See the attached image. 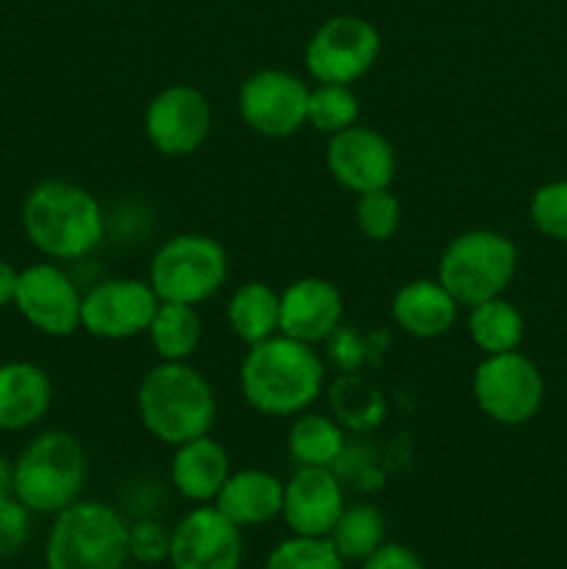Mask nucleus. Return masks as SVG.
<instances>
[{
    "mask_svg": "<svg viewBox=\"0 0 567 569\" xmlns=\"http://www.w3.org/2000/svg\"><path fill=\"white\" fill-rule=\"evenodd\" d=\"M215 506L239 528L267 526L284 509V481L270 470L245 467L222 483Z\"/></svg>",
    "mask_w": 567,
    "mask_h": 569,
    "instance_id": "nucleus-19",
    "label": "nucleus"
},
{
    "mask_svg": "<svg viewBox=\"0 0 567 569\" xmlns=\"http://www.w3.org/2000/svg\"><path fill=\"white\" fill-rule=\"evenodd\" d=\"M44 569H122L128 561V522L100 500H76L53 515Z\"/></svg>",
    "mask_w": 567,
    "mask_h": 569,
    "instance_id": "nucleus-5",
    "label": "nucleus"
},
{
    "mask_svg": "<svg viewBox=\"0 0 567 569\" xmlns=\"http://www.w3.org/2000/svg\"><path fill=\"white\" fill-rule=\"evenodd\" d=\"M172 531L159 520H137L128 526V559L142 567H156L170 561Z\"/></svg>",
    "mask_w": 567,
    "mask_h": 569,
    "instance_id": "nucleus-31",
    "label": "nucleus"
},
{
    "mask_svg": "<svg viewBox=\"0 0 567 569\" xmlns=\"http://www.w3.org/2000/svg\"><path fill=\"white\" fill-rule=\"evenodd\" d=\"M517 270V248L509 237L489 228L465 231L445 244L437 261V281L470 309L500 298Z\"/></svg>",
    "mask_w": 567,
    "mask_h": 569,
    "instance_id": "nucleus-6",
    "label": "nucleus"
},
{
    "mask_svg": "<svg viewBox=\"0 0 567 569\" xmlns=\"http://www.w3.org/2000/svg\"><path fill=\"white\" fill-rule=\"evenodd\" d=\"M81 289L59 264L39 261L20 270L11 306H17L22 320L39 333L64 339L81 331Z\"/></svg>",
    "mask_w": 567,
    "mask_h": 569,
    "instance_id": "nucleus-12",
    "label": "nucleus"
},
{
    "mask_svg": "<svg viewBox=\"0 0 567 569\" xmlns=\"http://www.w3.org/2000/svg\"><path fill=\"white\" fill-rule=\"evenodd\" d=\"M287 450L298 467H334L345 453L342 422L320 411H300L289 426Z\"/></svg>",
    "mask_w": 567,
    "mask_h": 569,
    "instance_id": "nucleus-23",
    "label": "nucleus"
},
{
    "mask_svg": "<svg viewBox=\"0 0 567 569\" xmlns=\"http://www.w3.org/2000/svg\"><path fill=\"white\" fill-rule=\"evenodd\" d=\"M265 569H345V559L328 537L292 533L270 550Z\"/></svg>",
    "mask_w": 567,
    "mask_h": 569,
    "instance_id": "nucleus-28",
    "label": "nucleus"
},
{
    "mask_svg": "<svg viewBox=\"0 0 567 569\" xmlns=\"http://www.w3.org/2000/svg\"><path fill=\"white\" fill-rule=\"evenodd\" d=\"M172 569H239L242 528L233 526L215 503L195 506L172 528Z\"/></svg>",
    "mask_w": 567,
    "mask_h": 569,
    "instance_id": "nucleus-14",
    "label": "nucleus"
},
{
    "mask_svg": "<svg viewBox=\"0 0 567 569\" xmlns=\"http://www.w3.org/2000/svg\"><path fill=\"white\" fill-rule=\"evenodd\" d=\"M531 220L545 237L567 242V181L545 183L534 192Z\"/></svg>",
    "mask_w": 567,
    "mask_h": 569,
    "instance_id": "nucleus-32",
    "label": "nucleus"
},
{
    "mask_svg": "<svg viewBox=\"0 0 567 569\" xmlns=\"http://www.w3.org/2000/svg\"><path fill=\"white\" fill-rule=\"evenodd\" d=\"M148 339L161 361H187L198 350L203 322L195 306L159 303L148 326Z\"/></svg>",
    "mask_w": 567,
    "mask_h": 569,
    "instance_id": "nucleus-25",
    "label": "nucleus"
},
{
    "mask_svg": "<svg viewBox=\"0 0 567 569\" xmlns=\"http://www.w3.org/2000/svg\"><path fill=\"white\" fill-rule=\"evenodd\" d=\"M467 333H470L472 345L481 350L484 356L511 353L520 348L523 333H526V322L523 315L504 298L484 300V303L470 306L467 315Z\"/></svg>",
    "mask_w": 567,
    "mask_h": 569,
    "instance_id": "nucleus-24",
    "label": "nucleus"
},
{
    "mask_svg": "<svg viewBox=\"0 0 567 569\" xmlns=\"http://www.w3.org/2000/svg\"><path fill=\"white\" fill-rule=\"evenodd\" d=\"M161 300L142 278H106L81 300V331L106 342H122L148 331Z\"/></svg>",
    "mask_w": 567,
    "mask_h": 569,
    "instance_id": "nucleus-11",
    "label": "nucleus"
},
{
    "mask_svg": "<svg viewBox=\"0 0 567 569\" xmlns=\"http://www.w3.org/2000/svg\"><path fill=\"white\" fill-rule=\"evenodd\" d=\"M22 228L33 248L53 261H76L92 253L106 237L100 200L78 183H37L22 203Z\"/></svg>",
    "mask_w": 567,
    "mask_h": 569,
    "instance_id": "nucleus-2",
    "label": "nucleus"
},
{
    "mask_svg": "<svg viewBox=\"0 0 567 569\" xmlns=\"http://www.w3.org/2000/svg\"><path fill=\"white\" fill-rule=\"evenodd\" d=\"M326 167L334 181L350 194L387 189L395 181V150L384 133L367 126H350L328 137Z\"/></svg>",
    "mask_w": 567,
    "mask_h": 569,
    "instance_id": "nucleus-15",
    "label": "nucleus"
},
{
    "mask_svg": "<svg viewBox=\"0 0 567 569\" xmlns=\"http://www.w3.org/2000/svg\"><path fill=\"white\" fill-rule=\"evenodd\" d=\"M356 226L370 242H387L400 228V200L387 189H372L356 200Z\"/></svg>",
    "mask_w": 567,
    "mask_h": 569,
    "instance_id": "nucleus-29",
    "label": "nucleus"
},
{
    "mask_svg": "<svg viewBox=\"0 0 567 569\" xmlns=\"http://www.w3.org/2000/svg\"><path fill=\"white\" fill-rule=\"evenodd\" d=\"M543 376L526 356L511 353L484 356L472 372V400L484 417L500 426H523L543 406Z\"/></svg>",
    "mask_w": 567,
    "mask_h": 569,
    "instance_id": "nucleus-9",
    "label": "nucleus"
},
{
    "mask_svg": "<svg viewBox=\"0 0 567 569\" xmlns=\"http://www.w3.org/2000/svg\"><path fill=\"white\" fill-rule=\"evenodd\" d=\"M53 403V383L42 367L31 361L0 365V431L33 428Z\"/></svg>",
    "mask_w": 567,
    "mask_h": 569,
    "instance_id": "nucleus-21",
    "label": "nucleus"
},
{
    "mask_svg": "<svg viewBox=\"0 0 567 569\" xmlns=\"http://www.w3.org/2000/svg\"><path fill=\"white\" fill-rule=\"evenodd\" d=\"M326 387V365L315 345L292 337L248 345L239 367V389L250 409L267 417H295L309 409Z\"/></svg>",
    "mask_w": 567,
    "mask_h": 569,
    "instance_id": "nucleus-1",
    "label": "nucleus"
},
{
    "mask_svg": "<svg viewBox=\"0 0 567 569\" xmlns=\"http://www.w3.org/2000/svg\"><path fill=\"white\" fill-rule=\"evenodd\" d=\"M334 411H337L342 426L370 428L381 420L384 406L381 398L370 387H365L359 378H342L334 387Z\"/></svg>",
    "mask_w": 567,
    "mask_h": 569,
    "instance_id": "nucleus-30",
    "label": "nucleus"
},
{
    "mask_svg": "<svg viewBox=\"0 0 567 569\" xmlns=\"http://www.w3.org/2000/svg\"><path fill=\"white\" fill-rule=\"evenodd\" d=\"M31 533V511L17 500L14 492L0 495V559L14 556Z\"/></svg>",
    "mask_w": 567,
    "mask_h": 569,
    "instance_id": "nucleus-33",
    "label": "nucleus"
},
{
    "mask_svg": "<svg viewBox=\"0 0 567 569\" xmlns=\"http://www.w3.org/2000/svg\"><path fill=\"white\" fill-rule=\"evenodd\" d=\"M3 492H11V465L0 459V495Z\"/></svg>",
    "mask_w": 567,
    "mask_h": 569,
    "instance_id": "nucleus-36",
    "label": "nucleus"
},
{
    "mask_svg": "<svg viewBox=\"0 0 567 569\" xmlns=\"http://www.w3.org/2000/svg\"><path fill=\"white\" fill-rule=\"evenodd\" d=\"M137 415L150 437L178 448L211 431L217 417L215 389L187 361H159L139 383Z\"/></svg>",
    "mask_w": 567,
    "mask_h": 569,
    "instance_id": "nucleus-3",
    "label": "nucleus"
},
{
    "mask_svg": "<svg viewBox=\"0 0 567 569\" xmlns=\"http://www.w3.org/2000/svg\"><path fill=\"white\" fill-rule=\"evenodd\" d=\"M228 328L245 345L276 337L281 320V295L265 281H245L228 300Z\"/></svg>",
    "mask_w": 567,
    "mask_h": 569,
    "instance_id": "nucleus-22",
    "label": "nucleus"
},
{
    "mask_svg": "<svg viewBox=\"0 0 567 569\" xmlns=\"http://www.w3.org/2000/svg\"><path fill=\"white\" fill-rule=\"evenodd\" d=\"M87 450L70 431H44L11 465V492L31 515H59L81 500Z\"/></svg>",
    "mask_w": 567,
    "mask_h": 569,
    "instance_id": "nucleus-4",
    "label": "nucleus"
},
{
    "mask_svg": "<svg viewBox=\"0 0 567 569\" xmlns=\"http://www.w3.org/2000/svg\"><path fill=\"white\" fill-rule=\"evenodd\" d=\"M342 509V483L331 467H298L284 483L281 517L298 537H328Z\"/></svg>",
    "mask_w": 567,
    "mask_h": 569,
    "instance_id": "nucleus-16",
    "label": "nucleus"
},
{
    "mask_svg": "<svg viewBox=\"0 0 567 569\" xmlns=\"http://www.w3.org/2000/svg\"><path fill=\"white\" fill-rule=\"evenodd\" d=\"M281 295V320L278 333L298 342H328L339 331L345 315V300L337 283L328 278L306 276L289 283Z\"/></svg>",
    "mask_w": 567,
    "mask_h": 569,
    "instance_id": "nucleus-17",
    "label": "nucleus"
},
{
    "mask_svg": "<svg viewBox=\"0 0 567 569\" xmlns=\"http://www.w3.org/2000/svg\"><path fill=\"white\" fill-rule=\"evenodd\" d=\"M17 278H20V270H14L9 261L0 259V309H3V306L14 303Z\"/></svg>",
    "mask_w": 567,
    "mask_h": 569,
    "instance_id": "nucleus-35",
    "label": "nucleus"
},
{
    "mask_svg": "<svg viewBox=\"0 0 567 569\" xmlns=\"http://www.w3.org/2000/svg\"><path fill=\"white\" fill-rule=\"evenodd\" d=\"M209 100L189 83H170L145 109V137L161 156H192L209 139Z\"/></svg>",
    "mask_w": 567,
    "mask_h": 569,
    "instance_id": "nucleus-13",
    "label": "nucleus"
},
{
    "mask_svg": "<svg viewBox=\"0 0 567 569\" xmlns=\"http://www.w3.org/2000/svg\"><path fill=\"white\" fill-rule=\"evenodd\" d=\"M231 476V459L226 448L209 433L178 445L170 465V478L176 492L189 503H215L222 483Z\"/></svg>",
    "mask_w": 567,
    "mask_h": 569,
    "instance_id": "nucleus-20",
    "label": "nucleus"
},
{
    "mask_svg": "<svg viewBox=\"0 0 567 569\" xmlns=\"http://www.w3.org/2000/svg\"><path fill=\"white\" fill-rule=\"evenodd\" d=\"M228 278V256L206 233H178L159 244L148 267V283L161 303L200 306L215 298Z\"/></svg>",
    "mask_w": 567,
    "mask_h": 569,
    "instance_id": "nucleus-7",
    "label": "nucleus"
},
{
    "mask_svg": "<svg viewBox=\"0 0 567 569\" xmlns=\"http://www.w3.org/2000/svg\"><path fill=\"white\" fill-rule=\"evenodd\" d=\"M361 569H426L420 556L406 545L384 542L372 556L361 561Z\"/></svg>",
    "mask_w": 567,
    "mask_h": 569,
    "instance_id": "nucleus-34",
    "label": "nucleus"
},
{
    "mask_svg": "<svg viewBox=\"0 0 567 569\" xmlns=\"http://www.w3.org/2000/svg\"><path fill=\"white\" fill-rule=\"evenodd\" d=\"M459 309L454 295L437 278H415L406 281L395 292L389 315L395 326L415 339H437L448 333L459 320Z\"/></svg>",
    "mask_w": 567,
    "mask_h": 569,
    "instance_id": "nucleus-18",
    "label": "nucleus"
},
{
    "mask_svg": "<svg viewBox=\"0 0 567 569\" xmlns=\"http://www.w3.org/2000/svg\"><path fill=\"white\" fill-rule=\"evenodd\" d=\"M328 539L345 561H365L387 539V522L372 503L345 506Z\"/></svg>",
    "mask_w": 567,
    "mask_h": 569,
    "instance_id": "nucleus-26",
    "label": "nucleus"
},
{
    "mask_svg": "<svg viewBox=\"0 0 567 569\" xmlns=\"http://www.w3.org/2000/svg\"><path fill=\"white\" fill-rule=\"evenodd\" d=\"M381 53V33L359 14L328 17L306 42L304 61L317 83H356Z\"/></svg>",
    "mask_w": 567,
    "mask_h": 569,
    "instance_id": "nucleus-8",
    "label": "nucleus"
},
{
    "mask_svg": "<svg viewBox=\"0 0 567 569\" xmlns=\"http://www.w3.org/2000/svg\"><path fill=\"white\" fill-rule=\"evenodd\" d=\"M239 114L261 137L287 139L306 126L309 87L289 70H256L239 87Z\"/></svg>",
    "mask_w": 567,
    "mask_h": 569,
    "instance_id": "nucleus-10",
    "label": "nucleus"
},
{
    "mask_svg": "<svg viewBox=\"0 0 567 569\" xmlns=\"http://www.w3.org/2000/svg\"><path fill=\"white\" fill-rule=\"evenodd\" d=\"M122 569H126V567H122Z\"/></svg>",
    "mask_w": 567,
    "mask_h": 569,
    "instance_id": "nucleus-37",
    "label": "nucleus"
},
{
    "mask_svg": "<svg viewBox=\"0 0 567 569\" xmlns=\"http://www.w3.org/2000/svg\"><path fill=\"white\" fill-rule=\"evenodd\" d=\"M359 122V98L345 83H317L309 89V117L306 126L315 131L334 137V133L345 131V128Z\"/></svg>",
    "mask_w": 567,
    "mask_h": 569,
    "instance_id": "nucleus-27",
    "label": "nucleus"
}]
</instances>
